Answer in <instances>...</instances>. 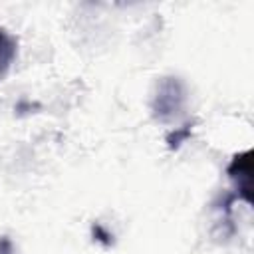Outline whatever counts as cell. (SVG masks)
<instances>
[{
	"label": "cell",
	"instance_id": "6da1fadb",
	"mask_svg": "<svg viewBox=\"0 0 254 254\" xmlns=\"http://www.w3.org/2000/svg\"><path fill=\"white\" fill-rule=\"evenodd\" d=\"M183 105V89L181 83L177 79H167L161 83L157 95H155V103H153V111L159 119H167L173 117Z\"/></svg>",
	"mask_w": 254,
	"mask_h": 254
},
{
	"label": "cell",
	"instance_id": "7a4b0ae2",
	"mask_svg": "<svg viewBox=\"0 0 254 254\" xmlns=\"http://www.w3.org/2000/svg\"><path fill=\"white\" fill-rule=\"evenodd\" d=\"M250 157L252 151H244L240 155H234V159L230 161L226 173L232 181H236L240 185V181H244V187L250 189V179H252V165H250Z\"/></svg>",
	"mask_w": 254,
	"mask_h": 254
},
{
	"label": "cell",
	"instance_id": "3957f363",
	"mask_svg": "<svg viewBox=\"0 0 254 254\" xmlns=\"http://www.w3.org/2000/svg\"><path fill=\"white\" fill-rule=\"evenodd\" d=\"M14 58H16V40L8 32L0 30V81L6 75Z\"/></svg>",
	"mask_w": 254,
	"mask_h": 254
},
{
	"label": "cell",
	"instance_id": "277c9868",
	"mask_svg": "<svg viewBox=\"0 0 254 254\" xmlns=\"http://www.w3.org/2000/svg\"><path fill=\"white\" fill-rule=\"evenodd\" d=\"M91 234H93V238L97 240V242H101L103 246H111V242H113V236H111V232H107L101 224H93L91 226Z\"/></svg>",
	"mask_w": 254,
	"mask_h": 254
},
{
	"label": "cell",
	"instance_id": "5b68a950",
	"mask_svg": "<svg viewBox=\"0 0 254 254\" xmlns=\"http://www.w3.org/2000/svg\"><path fill=\"white\" fill-rule=\"evenodd\" d=\"M185 137H189V129H185V131H175L167 141H169L171 147H179V143H181Z\"/></svg>",
	"mask_w": 254,
	"mask_h": 254
},
{
	"label": "cell",
	"instance_id": "8992f818",
	"mask_svg": "<svg viewBox=\"0 0 254 254\" xmlns=\"http://www.w3.org/2000/svg\"><path fill=\"white\" fill-rule=\"evenodd\" d=\"M0 254H14L12 242H10V238H6V236L0 238Z\"/></svg>",
	"mask_w": 254,
	"mask_h": 254
}]
</instances>
